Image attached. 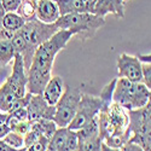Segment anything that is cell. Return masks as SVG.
Wrapping results in <instances>:
<instances>
[{
    "mask_svg": "<svg viewBox=\"0 0 151 151\" xmlns=\"http://www.w3.org/2000/svg\"><path fill=\"white\" fill-rule=\"evenodd\" d=\"M59 29L57 28L55 23L46 24L39 21L36 17L30 21H27L23 24V27L17 30V33L23 37V41H24V50L21 56L23 58L26 71L29 70V67L32 64L33 56H34V52L36 51V48L42 42L48 40Z\"/></svg>",
    "mask_w": 151,
    "mask_h": 151,
    "instance_id": "cell-2",
    "label": "cell"
},
{
    "mask_svg": "<svg viewBox=\"0 0 151 151\" xmlns=\"http://www.w3.org/2000/svg\"><path fill=\"white\" fill-rule=\"evenodd\" d=\"M100 151H120V149L110 147V146H108L105 143H103V142H102V145H100Z\"/></svg>",
    "mask_w": 151,
    "mask_h": 151,
    "instance_id": "cell-30",
    "label": "cell"
},
{
    "mask_svg": "<svg viewBox=\"0 0 151 151\" xmlns=\"http://www.w3.org/2000/svg\"><path fill=\"white\" fill-rule=\"evenodd\" d=\"M3 140L10 145L11 147H14V149H17V150H26L24 149V137L14 132V131H10L4 138H3Z\"/></svg>",
    "mask_w": 151,
    "mask_h": 151,
    "instance_id": "cell-21",
    "label": "cell"
},
{
    "mask_svg": "<svg viewBox=\"0 0 151 151\" xmlns=\"http://www.w3.org/2000/svg\"><path fill=\"white\" fill-rule=\"evenodd\" d=\"M18 98L15 96L14 91L11 90L10 85L5 81L0 86V111L3 112H11L14 110L15 103Z\"/></svg>",
    "mask_w": 151,
    "mask_h": 151,
    "instance_id": "cell-15",
    "label": "cell"
},
{
    "mask_svg": "<svg viewBox=\"0 0 151 151\" xmlns=\"http://www.w3.org/2000/svg\"><path fill=\"white\" fill-rule=\"evenodd\" d=\"M37 123L39 128L42 133V135L47 139H51L52 135L55 134L56 129L58 128V126L56 124V122L53 120H47V119H41V120H37V121H34Z\"/></svg>",
    "mask_w": 151,
    "mask_h": 151,
    "instance_id": "cell-20",
    "label": "cell"
},
{
    "mask_svg": "<svg viewBox=\"0 0 151 151\" xmlns=\"http://www.w3.org/2000/svg\"><path fill=\"white\" fill-rule=\"evenodd\" d=\"M36 5H37V0H21V4L16 12L26 22L30 21L35 18Z\"/></svg>",
    "mask_w": 151,
    "mask_h": 151,
    "instance_id": "cell-17",
    "label": "cell"
},
{
    "mask_svg": "<svg viewBox=\"0 0 151 151\" xmlns=\"http://www.w3.org/2000/svg\"><path fill=\"white\" fill-rule=\"evenodd\" d=\"M143 83L151 90V63H142Z\"/></svg>",
    "mask_w": 151,
    "mask_h": 151,
    "instance_id": "cell-23",
    "label": "cell"
},
{
    "mask_svg": "<svg viewBox=\"0 0 151 151\" xmlns=\"http://www.w3.org/2000/svg\"><path fill=\"white\" fill-rule=\"evenodd\" d=\"M131 138L128 142L140 145L144 151H151V104L128 111Z\"/></svg>",
    "mask_w": 151,
    "mask_h": 151,
    "instance_id": "cell-6",
    "label": "cell"
},
{
    "mask_svg": "<svg viewBox=\"0 0 151 151\" xmlns=\"http://www.w3.org/2000/svg\"><path fill=\"white\" fill-rule=\"evenodd\" d=\"M16 52L11 40H0V68L6 67L11 60H14Z\"/></svg>",
    "mask_w": 151,
    "mask_h": 151,
    "instance_id": "cell-18",
    "label": "cell"
},
{
    "mask_svg": "<svg viewBox=\"0 0 151 151\" xmlns=\"http://www.w3.org/2000/svg\"><path fill=\"white\" fill-rule=\"evenodd\" d=\"M55 24L58 29L71 30L82 40H90L96 35L98 29L105 24V18L91 12H80V14L63 15L56 21Z\"/></svg>",
    "mask_w": 151,
    "mask_h": 151,
    "instance_id": "cell-4",
    "label": "cell"
},
{
    "mask_svg": "<svg viewBox=\"0 0 151 151\" xmlns=\"http://www.w3.org/2000/svg\"><path fill=\"white\" fill-rule=\"evenodd\" d=\"M0 151H23V150H17L11 147L10 145H7L3 139H0Z\"/></svg>",
    "mask_w": 151,
    "mask_h": 151,
    "instance_id": "cell-27",
    "label": "cell"
},
{
    "mask_svg": "<svg viewBox=\"0 0 151 151\" xmlns=\"http://www.w3.org/2000/svg\"><path fill=\"white\" fill-rule=\"evenodd\" d=\"M27 112H28V120L30 122L47 119L53 120L55 115V106L50 105L44 99L42 94H32L27 104Z\"/></svg>",
    "mask_w": 151,
    "mask_h": 151,
    "instance_id": "cell-10",
    "label": "cell"
},
{
    "mask_svg": "<svg viewBox=\"0 0 151 151\" xmlns=\"http://www.w3.org/2000/svg\"><path fill=\"white\" fill-rule=\"evenodd\" d=\"M151 90L143 82H133L117 78L112 92V102L120 104L127 111L139 109L150 102Z\"/></svg>",
    "mask_w": 151,
    "mask_h": 151,
    "instance_id": "cell-3",
    "label": "cell"
},
{
    "mask_svg": "<svg viewBox=\"0 0 151 151\" xmlns=\"http://www.w3.org/2000/svg\"><path fill=\"white\" fill-rule=\"evenodd\" d=\"M116 68L119 78L127 79L133 82H143L142 63L137 56L121 53L116 60Z\"/></svg>",
    "mask_w": 151,
    "mask_h": 151,
    "instance_id": "cell-8",
    "label": "cell"
},
{
    "mask_svg": "<svg viewBox=\"0 0 151 151\" xmlns=\"http://www.w3.org/2000/svg\"><path fill=\"white\" fill-rule=\"evenodd\" d=\"M64 80L60 76H52L46 83L45 88L42 91V97L50 105H56L59 98L62 97L63 92H64Z\"/></svg>",
    "mask_w": 151,
    "mask_h": 151,
    "instance_id": "cell-13",
    "label": "cell"
},
{
    "mask_svg": "<svg viewBox=\"0 0 151 151\" xmlns=\"http://www.w3.org/2000/svg\"><path fill=\"white\" fill-rule=\"evenodd\" d=\"M4 15H5V10H4L1 3H0V28H1V22H3V17H4Z\"/></svg>",
    "mask_w": 151,
    "mask_h": 151,
    "instance_id": "cell-32",
    "label": "cell"
},
{
    "mask_svg": "<svg viewBox=\"0 0 151 151\" xmlns=\"http://www.w3.org/2000/svg\"><path fill=\"white\" fill-rule=\"evenodd\" d=\"M10 132V128H9V126L6 123L4 124H0V139H3V138Z\"/></svg>",
    "mask_w": 151,
    "mask_h": 151,
    "instance_id": "cell-28",
    "label": "cell"
},
{
    "mask_svg": "<svg viewBox=\"0 0 151 151\" xmlns=\"http://www.w3.org/2000/svg\"><path fill=\"white\" fill-rule=\"evenodd\" d=\"M126 1L127 0H92L90 3V12L104 18L106 15L123 18Z\"/></svg>",
    "mask_w": 151,
    "mask_h": 151,
    "instance_id": "cell-11",
    "label": "cell"
},
{
    "mask_svg": "<svg viewBox=\"0 0 151 151\" xmlns=\"http://www.w3.org/2000/svg\"><path fill=\"white\" fill-rule=\"evenodd\" d=\"M138 59L140 63H151V56L150 55H138Z\"/></svg>",
    "mask_w": 151,
    "mask_h": 151,
    "instance_id": "cell-29",
    "label": "cell"
},
{
    "mask_svg": "<svg viewBox=\"0 0 151 151\" xmlns=\"http://www.w3.org/2000/svg\"><path fill=\"white\" fill-rule=\"evenodd\" d=\"M79 139V138H78ZM102 138L100 135L91 137V138H83L79 139L78 151H100V145H102Z\"/></svg>",
    "mask_w": 151,
    "mask_h": 151,
    "instance_id": "cell-19",
    "label": "cell"
},
{
    "mask_svg": "<svg viewBox=\"0 0 151 151\" xmlns=\"http://www.w3.org/2000/svg\"><path fill=\"white\" fill-rule=\"evenodd\" d=\"M48 143H50V139H47V138H45V137H41L39 140L33 143L26 150L27 151H46L47 146H48Z\"/></svg>",
    "mask_w": 151,
    "mask_h": 151,
    "instance_id": "cell-24",
    "label": "cell"
},
{
    "mask_svg": "<svg viewBox=\"0 0 151 151\" xmlns=\"http://www.w3.org/2000/svg\"><path fill=\"white\" fill-rule=\"evenodd\" d=\"M75 34L71 30L59 29L48 40L42 42L34 52L32 64L27 71V90L32 94H41L46 83L52 78V68L56 56L65 48Z\"/></svg>",
    "mask_w": 151,
    "mask_h": 151,
    "instance_id": "cell-1",
    "label": "cell"
},
{
    "mask_svg": "<svg viewBox=\"0 0 151 151\" xmlns=\"http://www.w3.org/2000/svg\"><path fill=\"white\" fill-rule=\"evenodd\" d=\"M81 91L78 87L65 86L64 92L55 105L53 121L58 127H68L78 111L81 99Z\"/></svg>",
    "mask_w": 151,
    "mask_h": 151,
    "instance_id": "cell-7",
    "label": "cell"
},
{
    "mask_svg": "<svg viewBox=\"0 0 151 151\" xmlns=\"http://www.w3.org/2000/svg\"><path fill=\"white\" fill-rule=\"evenodd\" d=\"M111 102H112V91L109 87H103L99 96H92L82 92L78 111L74 119L71 120V122L68 124V128L71 131L81 129L98 115L103 103H111Z\"/></svg>",
    "mask_w": 151,
    "mask_h": 151,
    "instance_id": "cell-5",
    "label": "cell"
},
{
    "mask_svg": "<svg viewBox=\"0 0 151 151\" xmlns=\"http://www.w3.org/2000/svg\"><path fill=\"white\" fill-rule=\"evenodd\" d=\"M6 82L10 85L11 90L14 91L17 98H23L27 93V82L28 76L27 71L24 68L23 58L19 53H16L14 57V67H12V73L6 79Z\"/></svg>",
    "mask_w": 151,
    "mask_h": 151,
    "instance_id": "cell-9",
    "label": "cell"
},
{
    "mask_svg": "<svg viewBox=\"0 0 151 151\" xmlns=\"http://www.w3.org/2000/svg\"><path fill=\"white\" fill-rule=\"evenodd\" d=\"M35 17L46 24H53L60 17L57 3L53 0H37Z\"/></svg>",
    "mask_w": 151,
    "mask_h": 151,
    "instance_id": "cell-12",
    "label": "cell"
},
{
    "mask_svg": "<svg viewBox=\"0 0 151 151\" xmlns=\"http://www.w3.org/2000/svg\"><path fill=\"white\" fill-rule=\"evenodd\" d=\"M120 151H144V150L140 145H138L133 142H127L120 147Z\"/></svg>",
    "mask_w": 151,
    "mask_h": 151,
    "instance_id": "cell-26",
    "label": "cell"
},
{
    "mask_svg": "<svg viewBox=\"0 0 151 151\" xmlns=\"http://www.w3.org/2000/svg\"><path fill=\"white\" fill-rule=\"evenodd\" d=\"M7 117H9V114H7V112H3V111H0V124L6 123Z\"/></svg>",
    "mask_w": 151,
    "mask_h": 151,
    "instance_id": "cell-31",
    "label": "cell"
},
{
    "mask_svg": "<svg viewBox=\"0 0 151 151\" xmlns=\"http://www.w3.org/2000/svg\"><path fill=\"white\" fill-rule=\"evenodd\" d=\"M53 1H57V0H53Z\"/></svg>",
    "mask_w": 151,
    "mask_h": 151,
    "instance_id": "cell-35",
    "label": "cell"
},
{
    "mask_svg": "<svg viewBox=\"0 0 151 151\" xmlns=\"http://www.w3.org/2000/svg\"><path fill=\"white\" fill-rule=\"evenodd\" d=\"M46 151H57L53 146H51V145H50V143H48V146H47V150Z\"/></svg>",
    "mask_w": 151,
    "mask_h": 151,
    "instance_id": "cell-33",
    "label": "cell"
},
{
    "mask_svg": "<svg viewBox=\"0 0 151 151\" xmlns=\"http://www.w3.org/2000/svg\"><path fill=\"white\" fill-rule=\"evenodd\" d=\"M87 1H88V3H91V1H92V0H87Z\"/></svg>",
    "mask_w": 151,
    "mask_h": 151,
    "instance_id": "cell-34",
    "label": "cell"
},
{
    "mask_svg": "<svg viewBox=\"0 0 151 151\" xmlns=\"http://www.w3.org/2000/svg\"><path fill=\"white\" fill-rule=\"evenodd\" d=\"M0 3L5 12H16L21 4V0H0Z\"/></svg>",
    "mask_w": 151,
    "mask_h": 151,
    "instance_id": "cell-25",
    "label": "cell"
},
{
    "mask_svg": "<svg viewBox=\"0 0 151 151\" xmlns=\"http://www.w3.org/2000/svg\"><path fill=\"white\" fill-rule=\"evenodd\" d=\"M78 145H79V139H78L76 131L69 129L65 142L63 144L60 151H78Z\"/></svg>",
    "mask_w": 151,
    "mask_h": 151,
    "instance_id": "cell-22",
    "label": "cell"
},
{
    "mask_svg": "<svg viewBox=\"0 0 151 151\" xmlns=\"http://www.w3.org/2000/svg\"><path fill=\"white\" fill-rule=\"evenodd\" d=\"M59 15L90 12V3L87 0H57Z\"/></svg>",
    "mask_w": 151,
    "mask_h": 151,
    "instance_id": "cell-14",
    "label": "cell"
},
{
    "mask_svg": "<svg viewBox=\"0 0 151 151\" xmlns=\"http://www.w3.org/2000/svg\"><path fill=\"white\" fill-rule=\"evenodd\" d=\"M24 23H26V21L17 12H5V15L3 17V22H1V27L11 32H17L23 27Z\"/></svg>",
    "mask_w": 151,
    "mask_h": 151,
    "instance_id": "cell-16",
    "label": "cell"
}]
</instances>
